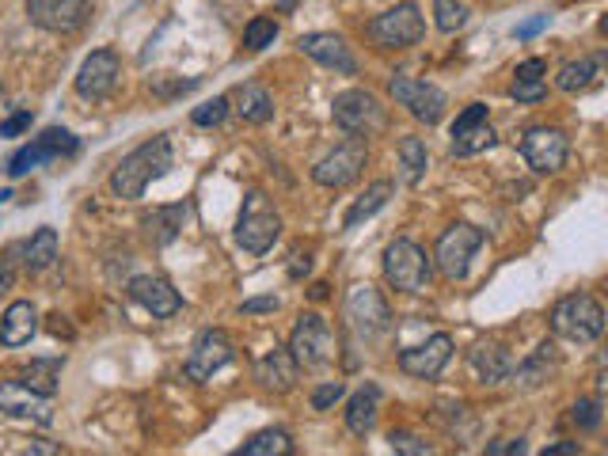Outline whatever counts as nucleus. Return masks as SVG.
Here are the masks:
<instances>
[{
	"label": "nucleus",
	"instance_id": "obj_35",
	"mask_svg": "<svg viewBox=\"0 0 608 456\" xmlns=\"http://www.w3.org/2000/svg\"><path fill=\"white\" fill-rule=\"evenodd\" d=\"M274 38H278V19H270V16H255L244 27V46L251 50V54H259V50H266V46H274Z\"/></svg>",
	"mask_w": 608,
	"mask_h": 456
},
{
	"label": "nucleus",
	"instance_id": "obj_50",
	"mask_svg": "<svg viewBox=\"0 0 608 456\" xmlns=\"http://www.w3.org/2000/svg\"><path fill=\"white\" fill-rule=\"evenodd\" d=\"M308 266H312V259H308V255H293V263H289V278H301V274H308Z\"/></svg>",
	"mask_w": 608,
	"mask_h": 456
},
{
	"label": "nucleus",
	"instance_id": "obj_37",
	"mask_svg": "<svg viewBox=\"0 0 608 456\" xmlns=\"http://www.w3.org/2000/svg\"><path fill=\"white\" fill-rule=\"evenodd\" d=\"M601 418H605V411H601V399H578V403L570 407V422H574L582 434H593V430L601 426Z\"/></svg>",
	"mask_w": 608,
	"mask_h": 456
},
{
	"label": "nucleus",
	"instance_id": "obj_20",
	"mask_svg": "<svg viewBox=\"0 0 608 456\" xmlns=\"http://www.w3.org/2000/svg\"><path fill=\"white\" fill-rule=\"evenodd\" d=\"M0 411L16 418H35V422H50V396H38L19 380H0Z\"/></svg>",
	"mask_w": 608,
	"mask_h": 456
},
{
	"label": "nucleus",
	"instance_id": "obj_9",
	"mask_svg": "<svg viewBox=\"0 0 608 456\" xmlns=\"http://www.w3.org/2000/svg\"><path fill=\"white\" fill-rule=\"evenodd\" d=\"M426 35V23L418 16V4L403 0L396 8L380 12L377 19H369V38L384 46V50H403V46H415Z\"/></svg>",
	"mask_w": 608,
	"mask_h": 456
},
{
	"label": "nucleus",
	"instance_id": "obj_28",
	"mask_svg": "<svg viewBox=\"0 0 608 456\" xmlns=\"http://www.w3.org/2000/svg\"><path fill=\"white\" fill-rule=\"evenodd\" d=\"M187 213H190L187 202H175V206H160V209H152L149 217H145V228H149L152 240L164 247V244H171V240L179 236V228H183V221H187Z\"/></svg>",
	"mask_w": 608,
	"mask_h": 456
},
{
	"label": "nucleus",
	"instance_id": "obj_36",
	"mask_svg": "<svg viewBox=\"0 0 608 456\" xmlns=\"http://www.w3.org/2000/svg\"><path fill=\"white\" fill-rule=\"evenodd\" d=\"M434 23L437 31L453 35V31H460V27L468 23V8H464L460 0H434Z\"/></svg>",
	"mask_w": 608,
	"mask_h": 456
},
{
	"label": "nucleus",
	"instance_id": "obj_26",
	"mask_svg": "<svg viewBox=\"0 0 608 456\" xmlns=\"http://www.w3.org/2000/svg\"><path fill=\"white\" fill-rule=\"evenodd\" d=\"M555 365H559V358H555V346L551 342H544V346H536V354L532 358H525L521 365H513V384L517 388H525V392H532V388H540L544 380L555 373Z\"/></svg>",
	"mask_w": 608,
	"mask_h": 456
},
{
	"label": "nucleus",
	"instance_id": "obj_40",
	"mask_svg": "<svg viewBox=\"0 0 608 456\" xmlns=\"http://www.w3.org/2000/svg\"><path fill=\"white\" fill-rule=\"evenodd\" d=\"M510 95L517 103H540V99L548 95V80H544V76H540V80H513Z\"/></svg>",
	"mask_w": 608,
	"mask_h": 456
},
{
	"label": "nucleus",
	"instance_id": "obj_12",
	"mask_svg": "<svg viewBox=\"0 0 608 456\" xmlns=\"http://www.w3.org/2000/svg\"><path fill=\"white\" fill-rule=\"evenodd\" d=\"M80 152V141H76L69 130H61V126H50V130H42L31 141V145H23V149L12 152V160H8V175L19 179V175H27L31 168H38L42 160H57V156H76Z\"/></svg>",
	"mask_w": 608,
	"mask_h": 456
},
{
	"label": "nucleus",
	"instance_id": "obj_43",
	"mask_svg": "<svg viewBox=\"0 0 608 456\" xmlns=\"http://www.w3.org/2000/svg\"><path fill=\"white\" fill-rule=\"evenodd\" d=\"M540 76H548V61L544 57H529V61H521L513 69V80H540Z\"/></svg>",
	"mask_w": 608,
	"mask_h": 456
},
{
	"label": "nucleus",
	"instance_id": "obj_44",
	"mask_svg": "<svg viewBox=\"0 0 608 456\" xmlns=\"http://www.w3.org/2000/svg\"><path fill=\"white\" fill-rule=\"evenodd\" d=\"M475 122H487V103H472V107H464V111L456 114L453 130H464V126H475Z\"/></svg>",
	"mask_w": 608,
	"mask_h": 456
},
{
	"label": "nucleus",
	"instance_id": "obj_27",
	"mask_svg": "<svg viewBox=\"0 0 608 456\" xmlns=\"http://www.w3.org/2000/svg\"><path fill=\"white\" fill-rule=\"evenodd\" d=\"M392 190H396V183H392V179H377L373 187H365V194H361L354 206L346 209V217H342V228H358L361 221H369L373 213H380V209L388 206Z\"/></svg>",
	"mask_w": 608,
	"mask_h": 456
},
{
	"label": "nucleus",
	"instance_id": "obj_21",
	"mask_svg": "<svg viewBox=\"0 0 608 456\" xmlns=\"http://www.w3.org/2000/svg\"><path fill=\"white\" fill-rule=\"evenodd\" d=\"M297 377H301V365L289 354V346H274V350H270L266 358H259V365H255V380H259L263 388H270V392H289V388L297 384Z\"/></svg>",
	"mask_w": 608,
	"mask_h": 456
},
{
	"label": "nucleus",
	"instance_id": "obj_2",
	"mask_svg": "<svg viewBox=\"0 0 608 456\" xmlns=\"http://www.w3.org/2000/svg\"><path fill=\"white\" fill-rule=\"evenodd\" d=\"M282 236V213L266 198V190H247L240 217H236V244L247 255H266L274 240Z\"/></svg>",
	"mask_w": 608,
	"mask_h": 456
},
{
	"label": "nucleus",
	"instance_id": "obj_42",
	"mask_svg": "<svg viewBox=\"0 0 608 456\" xmlns=\"http://www.w3.org/2000/svg\"><path fill=\"white\" fill-rule=\"evenodd\" d=\"M31 122H35V114H31V111L8 114V118L0 122V137H19L23 130H31Z\"/></svg>",
	"mask_w": 608,
	"mask_h": 456
},
{
	"label": "nucleus",
	"instance_id": "obj_8",
	"mask_svg": "<svg viewBox=\"0 0 608 456\" xmlns=\"http://www.w3.org/2000/svg\"><path fill=\"white\" fill-rule=\"evenodd\" d=\"M365 164H369L365 137H350V141H342L339 149H331L320 164L312 168V183L323 190H342L350 187V183H358Z\"/></svg>",
	"mask_w": 608,
	"mask_h": 456
},
{
	"label": "nucleus",
	"instance_id": "obj_25",
	"mask_svg": "<svg viewBox=\"0 0 608 456\" xmlns=\"http://www.w3.org/2000/svg\"><path fill=\"white\" fill-rule=\"evenodd\" d=\"M377 407H380V388L377 384H361L358 392L346 403V430L350 434L365 437L377 422Z\"/></svg>",
	"mask_w": 608,
	"mask_h": 456
},
{
	"label": "nucleus",
	"instance_id": "obj_24",
	"mask_svg": "<svg viewBox=\"0 0 608 456\" xmlns=\"http://www.w3.org/2000/svg\"><path fill=\"white\" fill-rule=\"evenodd\" d=\"M468 361H472L475 377L483 380V384H498V380H506L513 373V365H517L510 350H506V346H498V342H479V346H472Z\"/></svg>",
	"mask_w": 608,
	"mask_h": 456
},
{
	"label": "nucleus",
	"instance_id": "obj_32",
	"mask_svg": "<svg viewBox=\"0 0 608 456\" xmlns=\"http://www.w3.org/2000/svg\"><path fill=\"white\" fill-rule=\"evenodd\" d=\"M293 453V437L285 430H259V434L244 441L236 456H289Z\"/></svg>",
	"mask_w": 608,
	"mask_h": 456
},
{
	"label": "nucleus",
	"instance_id": "obj_49",
	"mask_svg": "<svg viewBox=\"0 0 608 456\" xmlns=\"http://www.w3.org/2000/svg\"><path fill=\"white\" fill-rule=\"evenodd\" d=\"M12 282H16V270H12V259H0V293H4V289H12Z\"/></svg>",
	"mask_w": 608,
	"mask_h": 456
},
{
	"label": "nucleus",
	"instance_id": "obj_18",
	"mask_svg": "<svg viewBox=\"0 0 608 456\" xmlns=\"http://www.w3.org/2000/svg\"><path fill=\"white\" fill-rule=\"evenodd\" d=\"M130 297L145 312H152L156 320H168L175 316L179 308H183V297H179V289L168 282V278H160V274H137L130 282Z\"/></svg>",
	"mask_w": 608,
	"mask_h": 456
},
{
	"label": "nucleus",
	"instance_id": "obj_38",
	"mask_svg": "<svg viewBox=\"0 0 608 456\" xmlns=\"http://www.w3.org/2000/svg\"><path fill=\"white\" fill-rule=\"evenodd\" d=\"M194 126H202V130H209V126H221L228 118V95H213V99H206L202 107H194Z\"/></svg>",
	"mask_w": 608,
	"mask_h": 456
},
{
	"label": "nucleus",
	"instance_id": "obj_19",
	"mask_svg": "<svg viewBox=\"0 0 608 456\" xmlns=\"http://www.w3.org/2000/svg\"><path fill=\"white\" fill-rule=\"evenodd\" d=\"M297 46H301V54H308L312 61L327 65V69H335V73H346V76L358 73V61H354V54H350V46H346V38L342 35L316 31V35L297 38Z\"/></svg>",
	"mask_w": 608,
	"mask_h": 456
},
{
	"label": "nucleus",
	"instance_id": "obj_23",
	"mask_svg": "<svg viewBox=\"0 0 608 456\" xmlns=\"http://www.w3.org/2000/svg\"><path fill=\"white\" fill-rule=\"evenodd\" d=\"M38 331V308L31 301H12L4 320H0V346L16 350V346H27Z\"/></svg>",
	"mask_w": 608,
	"mask_h": 456
},
{
	"label": "nucleus",
	"instance_id": "obj_3",
	"mask_svg": "<svg viewBox=\"0 0 608 456\" xmlns=\"http://www.w3.org/2000/svg\"><path fill=\"white\" fill-rule=\"evenodd\" d=\"M551 331L567 342H597L605 331V308L593 293H570L551 308Z\"/></svg>",
	"mask_w": 608,
	"mask_h": 456
},
{
	"label": "nucleus",
	"instance_id": "obj_7",
	"mask_svg": "<svg viewBox=\"0 0 608 456\" xmlns=\"http://www.w3.org/2000/svg\"><path fill=\"white\" fill-rule=\"evenodd\" d=\"M479 247H483V228L456 221V225H449L437 236V247H434L437 270H441L449 282L468 278V266H472V255Z\"/></svg>",
	"mask_w": 608,
	"mask_h": 456
},
{
	"label": "nucleus",
	"instance_id": "obj_14",
	"mask_svg": "<svg viewBox=\"0 0 608 456\" xmlns=\"http://www.w3.org/2000/svg\"><path fill=\"white\" fill-rule=\"evenodd\" d=\"M27 16L50 35H73L92 19V0H27Z\"/></svg>",
	"mask_w": 608,
	"mask_h": 456
},
{
	"label": "nucleus",
	"instance_id": "obj_39",
	"mask_svg": "<svg viewBox=\"0 0 608 456\" xmlns=\"http://www.w3.org/2000/svg\"><path fill=\"white\" fill-rule=\"evenodd\" d=\"M388 445H392V453H403V456H430L434 453V445H426L422 437L407 434V430H392V434H388Z\"/></svg>",
	"mask_w": 608,
	"mask_h": 456
},
{
	"label": "nucleus",
	"instance_id": "obj_46",
	"mask_svg": "<svg viewBox=\"0 0 608 456\" xmlns=\"http://www.w3.org/2000/svg\"><path fill=\"white\" fill-rule=\"evenodd\" d=\"M282 308V301L278 297H251V301L240 304V312H247V316H259V312H278Z\"/></svg>",
	"mask_w": 608,
	"mask_h": 456
},
{
	"label": "nucleus",
	"instance_id": "obj_34",
	"mask_svg": "<svg viewBox=\"0 0 608 456\" xmlns=\"http://www.w3.org/2000/svg\"><path fill=\"white\" fill-rule=\"evenodd\" d=\"M593 76H597V57H578V61H570L559 69L555 76V84H559V92H586L589 84H593Z\"/></svg>",
	"mask_w": 608,
	"mask_h": 456
},
{
	"label": "nucleus",
	"instance_id": "obj_41",
	"mask_svg": "<svg viewBox=\"0 0 608 456\" xmlns=\"http://www.w3.org/2000/svg\"><path fill=\"white\" fill-rule=\"evenodd\" d=\"M342 392H346V388H342V380H327V384H320V388L312 392V407H316V411H327V407H335V403H339Z\"/></svg>",
	"mask_w": 608,
	"mask_h": 456
},
{
	"label": "nucleus",
	"instance_id": "obj_22",
	"mask_svg": "<svg viewBox=\"0 0 608 456\" xmlns=\"http://www.w3.org/2000/svg\"><path fill=\"white\" fill-rule=\"evenodd\" d=\"M228 111H236L244 122H251V126H263V122L274 118V99H270V92H266L263 84L247 80L240 88H232V95H228Z\"/></svg>",
	"mask_w": 608,
	"mask_h": 456
},
{
	"label": "nucleus",
	"instance_id": "obj_4",
	"mask_svg": "<svg viewBox=\"0 0 608 456\" xmlns=\"http://www.w3.org/2000/svg\"><path fill=\"white\" fill-rule=\"evenodd\" d=\"M430 274H434V266L415 240H396V244L384 247V278L392 289L422 293V289H430Z\"/></svg>",
	"mask_w": 608,
	"mask_h": 456
},
{
	"label": "nucleus",
	"instance_id": "obj_29",
	"mask_svg": "<svg viewBox=\"0 0 608 456\" xmlns=\"http://www.w3.org/2000/svg\"><path fill=\"white\" fill-rule=\"evenodd\" d=\"M426 168H430L426 141H422V137H403V141H399V175H403V183H407V187H418Z\"/></svg>",
	"mask_w": 608,
	"mask_h": 456
},
{
	"label": "nucleus",
	"instance_id": "obj_47",
	"mask_svg": "<svg viewBox=\"0 0 608 456\" xmlns=\"http://www.w3.org/2000/svg\"><path fill=\"white\" fill-rule=\"evenodd\" d=\"M544 27H548V16H532V19H525V23H521L513 35H517V38H532V35H540Z\"/></svg>",
	"mask_w": 608,
	"mask_h": 456
},
{
	"label": "nucleus",
	"instance_id": "obj_16",
	"mask_svg": "<svg viewBox=\"0 0 608 456\" xmlns=\"http://www.w3.org/2000/svg\"><path fill=\"white\" fill-rule=\"evenodd\" d=\"M232 354L236 350H232V339H228L225 331H202L187 354V377L206 384V380H213V373H221L232 361Z\"/></svg>",
	"mask_w": 608,
	"mask_h": 456
},
{
	"label": "nucleus",
	"instance_id": "obj_11",
	"mask_svg": "<svg viewBox=\"0 0 608 456\" xmlns=\"http://www.w3.org/2000/svg\"><path fill=\"white\" fill-rule=\"evenodd\" d=\"M388 92H392L399 107L411 111V118L426 122V126H437L445 118V107H449V99H445V92L437 84H426V80H415V76L403 73L388 80Z\"/></svg>",
	"mask_w": 608,
	"mask_h": 456
},
{
	"label": "nucleus",
	"instance_id": "obj_1",
	"mask_svg": "<svg viewBox=\"0 0 608 456\" xmlns=\"http://www.w3.org/2000/svg\"><path fill=\"white\" fill-rule=\"evenodd\" d=\"M168 171H171V141L168 137H149L145 145H137V149L118 160V168L111 171V194L122 198V202H137Z\"/></svg>",
	"mask_w": 608,
	"mask_h": 456
},
{
	"label": "nucleus",
	"instance_id": "obj_48",
	"mask_svg": "<svg viewBox=\"0 0 608 456\" xmlns=\"http://www.w3.org/2000/svg\"><path fill=\"white\" fill-rule=\"evenodd\" d=\"M582 449H578V441H555V445H548L544 449V456H578Z\"/></svg>",
	"mask_w": 608,
	"mask_h": 456
},
{
	"label": "nucleus",
	"instance_id": "obj_13",
	"mask_svg": "<svg viewBox=\"0 0 608 456\" xmlns=\"http://www.w3.org/2000/svg\"><path fill=\"white\" fill-rule=\"evenodd\" d=\"M567 152H570L567 133L555 130V126H532V130L521 137V156L529 160V168L536 171V175H555V171H563Z\"/></svg>",
	"mask_w": 608,
	"mask_h": 456
},
{
	"label": "nucleus",
	"instance_id": "obj_33",
	"mask_svg": "<svg viewBox=\"0 0 608 456\" xmlns=\"http://www.w3.org/2000/svg\"><path fill=\"white\" fill-rule=\"evenodd\" d=\"M494 141V130L487 126V122H475V126H464V130H453V145H449V152L453 156H475V152L491 149Z\"/></svg>",
	"mask_w": 608,
	"mask_h": 456
},
{
	"label": "nucleus",
	"instance_id": "obj_6",
	"mask_svg": "<svg viewBox=\"0 0 608 456\" xmlns=\"http://www.w3.org/2000/svg\"><path fill=\"white\" fill-rule=\"evenodd\" d=\"M289 354L297 358L301 369H323L335 361V331L323 320L320 312H301V320L293 327Z\"/></svg>",
	"mask_w": 608,
	"mask_h": 456
},
{
	"label": "nucleus",
	"instance_id": "obj_5",
	"mask_svg": "<svg viewBox=\"0 0 608 456\" xmlns=\"http://www.w3.org/2000/svg\"><path fill=\"white\" fill-rule=\"evenodd\" d=\"M331 114L350 137H373V133L388 130V111L380 107V99L365 88H350V92L335 95Z\"/></svg>",
	"mask_w": 608,
	"mask_h": 456
},
{
	"label": "nucleus",
	"instance_id": "obj_31",
	"mask_svg": "<svg viewBox=\"0 0 608 456\" xmlns=\"http://www.w3.org/2000/svg\"><path fill=\"white\" fill-rule=\"evenodd\" d=\"M54 259H57V232L50 225H42L35 236L23 244V266H27L31 274H38V270H46Z\"/></svg>",
	"mask_w": 608,
	"mask_h": 456
},
{
	"label": "nucleus",
	"instance_id": "obj_30",
	"mask_svg": "<svg viewBox=\"0 0 608 456\" xmlns=\"http://www.w3.org/2000/svg\"><path fill=\"white\" fill-rule=\"evenodd\" d=\"M61 365H65L61 358H38V361H31L16 380L19 384H27L31 392H38V396H54L57 380H61Z\"/></svg>",
	"mask_w": 608,
	"mask_h": 456
},
{
	"label": "nucleus",
	"instance_id": "obj_10",
	"mask_svg": "<svg viewBox=\"0 0 608 456\" xmlns=\"http://www.w3.org/2000/svg\"><path fill=\"white\" fill-rule=\"evenodd\" d=\"M346 323L365 342H373L377 335H384L392 327V312H388V301L380 297L377 285H354L350 289V297H346Z\"/></svg>",
	"mask_w": 608,
	"mask_h": 456
},
{
	"label": "nucleus",
	"instance_id": "obj_45",
	"mask_svg": "<svg viewBox=\"0 0 608 456\" xmlns=\"http://www.w3.org/2000/svg\"><path fill=\"white\" fill-rule=\"evenodd\" d=\"M510 453H525V437H502V441L487 445V456H510Z\"/></svg>",
	"mask_w": 608,
	"mask_h": 456
},
{
	"label": "nucleus",
	"instance_id": "obj_17",
	"mask_svg": "<svg viewBox=\"0 0 608 456\" xmlns=\"http://www.w3.org/2000/svg\"><path fill=\"white\" fill-rule=\"evenodd\" d=\"M453 358V339L441 331V335H430L426 342H418V346H407L403 354H399V369L407 373V377H418V380H434L445 365Z\"/></svg>",
	"mask_w": 608,
	"mask_h": 456
},
{
	"label": "nucleus",
	"instance_id": "obj_15",
	"mask_svg": "<svg viewBox=\"0 0 608 456\" xmlns=\"http://www.w3.org/2000/svg\"><path fill=\"white\" fill-rule=\"evenodd\" d=\"M118 76H122L118 54H114V50H95V54H88V61L80 65V73H76V95L88 99V103H99V99H107V95L114 92Z\"/></svg>",
	"mask_w": 608,
	"mask_h": 456
}]
</instances>
